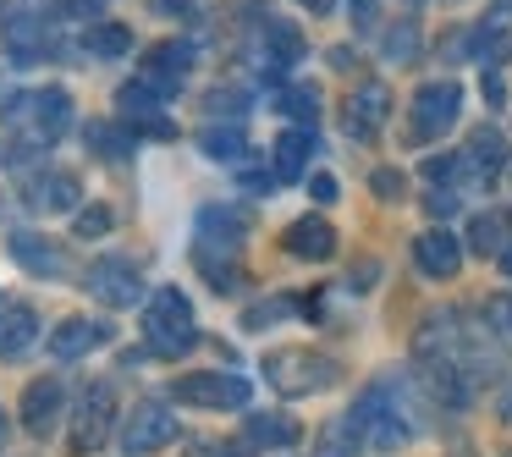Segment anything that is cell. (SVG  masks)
Masks as SVG:
<instances>
[{
  "label": "cell",
  "instance_id": "32",
  "mask_svg": "<svg viewBox=\"0 0 512 457\" xmlns=\"http://www.w3.org/2000/svg\"><path fill=\"white\" fill-rule=\"evenodd\" d=\"M463 166H468V155H430V160H424V177L441 188V182H457V177H463Z\"/></svg>",
  "mask_w": 512,
  "mask_h": 457
},
{
  "label": "cell",
  "instance_id": "16",
  "mask_svg": "<svg viewBox=\"0 0 512 457\" xmlns=\"http://www.w3.org/2000/svg\"><path fill=\"white\" fill-rule=\"evenodd\" d=\"M386 111H391V89L386 83H364V89L347 100V127H353L358 138H375L380 122H386Z\"/></svg>",
  "mask_w": 512,
  "mask_h": 457
},
{
  "label": "cell",
  "instance_id": "4",
  "mask_svg": "<svg viewBox=\"0 0 512 457\" xmlns=\"http://www.w3.org/2000/svg\"><path fill=\"white\" fill-rule=\"evenodd\" d=\"M83 287H89L100 303H111V309H133V303L144 298V276H138L133 259H122V254L94 259V265L83 270Z\"/></svg>",
  "mask_w": 512,
  "mask_h": 457
},
{
  "label": "cell",
  "instance_id": "31",
  "mask_svg": "<svg viewBox=\"0 0 512 457\" xmlns=\"http://www.w3.org/2000/svg\"><path fill=\"white\" fill-rule=\"evenodd\" d=\"M386 56L391 61H413V56H419V28H413V23L391 28V34H386Z\"/></svg>",
  "mask_w": 512,
  "mask_h": 457
},
{
  "label": "cell",
  "instance_id": "30",
  "mask_svg": "<svg viewBox=\"0 0 512 457\" xmlns=\"http://www.w3.org/2000/svg\"><path fill=\"white\" fill-rule=\"evenodd\" d=\"M281 111H287V116H298L303 127H314V116H320V94H314L309 83H298V89H287V94H281Z\"/></svg>",
  "mask_w": 512,
  "mask_h": 457
},
{
  "label": "cell",
  "instance_id": "12",
  "mask_svg": "<svg viewBox=\"0 0 512 457\" xmlns=\"http://www.w3.org/2000/svg\"><path fill=\"white\" fill-rule=\"evenodd\" d=\"M111 342V325L105 320H61L56 331H50V353L61 358V364H72V358L94 353V347Z\"/></svg>",
  "mask_w": 512,
  "mask_h": 457
},
{
  "label": "cell",
  "instance_id": "34",
  "mask_svg": "<svg viewBox=\"0 0 512 457\" xmlns=\"http://www.w3.org/2000/svg\"><path fill=\"white\" fill-rule=\"evenodd\" d=\"M369 188H375L380 199H391V204H397V199H402V188H408V182H402V171H375V177H369Z\"/></svg>",
  "mask_w": 512,
  "mask_h": 457
},
{
  "label": "cell",
  "instance_id": "20",
  "mask_svg": "<svg viewBox=\"0 0 512 457\" xmlns=\"http://www.w3.org/2000/svg\"><path fill=\"white\" fill-rule=\"evenodd\" d=\"M34 210H78V199H83V188H78V177L72 171H45V177H34Z\"/></svg>",
  "mask_w": 512,
  "mask_h": 457
},
{
  "label": "cell",
  "instance_id": "13",
  "mask_svg": "<svg viewBox=\"0 0 512 457\" xmlns=\"http://www.w3.org/2000/svg\"><path fill=\"white\" fill-rule=\"evenodd\" d=\"M413 259H419L424 276L446 281V276L463 270V243H457L452 232H424V237H413Z\"/></svg>",
  "mask_w": 512,
  "mask_h": 457
},
{
  "label": "cell",
  "instance_id": "26",
  "mask_svg": "<svg viewBox=\"0 0 512 457\" xmlns=\"http://www.w3.org/2000/svg\"><path fill=\"white\" fill-rule=\"evenodd\" d=\"M358 441H364V430H358L353 413H347V419H331V424H325L320 452H314V457H353V452H358Z\"/></svg>",
  "mask_w": 512,
  "mask_h": 457
},
{
  "label": "cell",
  "instance_id": "2",
  "mask_svg": "<svg viewBox=\"0 0 512 457\" xmlns=\"http://www.w3.org/2000/svg\"><path fill=\"white\" fill-rule=\"evenodd\" d=\"M265 380L276 391H287V397H309V391L336 380V364L309 353V347H276V353H265Z\"/></svg>",
  "mask_w": 512,
  "mask_h": 457
},
{
  "label": "cell",
  "instance_id": "9",
  "mask_svg": "<svg viewBox=\"0 0 512 457\" xmlns=\"http://www.w3.org/2000/svg\"><path fill=\"white\" fill-rule=\"evenodd\" d=\"M160 100H166V94H160L149 78H133V83H122V89H116V111H122L127 122H144V133L171 138V122H166V116H155Z\"/></svg>",
  "mask_w": 512,
  "mask_h": 457
},
{
  "label": "cell",
  "instance_id": "11",
  "mask_svg": "<svg viewBox=\"0 0 512 457\" xmlns=\"http://www.w3.org/2000/svg\"><path fill=\"white\" fill-rule=\"evenodd\" d=\"M243 237H248V215L243 210H232V204H210V210H199V243L204 248H221L226 259L243 248Z\"/></svg>",
  "mask_w": 512,
  "mask_h": 457
},
{
  "label": "cell",
  "instance_id": "3",
  "mask_svg": "<svg viewBox=\"0 0 512 457\" xmlns=\"http://www.w3.org/2000/svg\"><path fill=\"white\" fill-rule=\"evenodd\" d=\"M12 122H28L34 144H56L72 122V94L67 89H34V94H17L12 100Z\"/></svg>",
  "mask_w": 512,
  "mask_h": 457
},
{
  "label": "cell",
  "instance_id": "21",
  "mask_svg": "<svg viewBox=\"0 0 512 457\" xmlns=\"http://www.w3.org/2000/svg\"><path fill=\"white\" fill-rule=\"evenodd\" d=\"M314 155V127H292L276 138V182H298Z\"/></svg>",
  "mask_w": 512,
  "mask_h": 457
},
{
  "label": "cell",
  "instance_id": "45",
  "mask_svg": "<svg viewBox=\"0 0 512 457\" xmlns=\"http://www.w3.org/2000/svg\"><path fill=\"white\" fill-rule=\"evenodd\" d=\"M501 270H507V276H512V248H507V254H501Z\"/></svg>",
  "mask_w": 512,
  "mask_h": 457
},
{
  "label": "cell",
  "instance_id": "7",
  "mask_svg": "<svg viewBox=\"0 0 512 457\" xmlns=\"http://www.w3.org/2000/svg\"><path fill=\"white\" fill-rule=\"evenodd\" d=\"M171 397L188 402V408H243L248 380L243 375H221V369H204V375H182L177 386H171Z\"/></svg>",
  "mask_w": 512,
  "mask_h": 457
},
{
  "label": "cell",
  "instance_id": "44",
  "mask_svg": "<svg viewBox=\"0 0 512 457\" xmlns=\"http://www.w3.org/2000/svg\"><path fill=\"white\" fill-rule=\"evenodd\" d=\"M298 6H309V12H320V17H325V12L336 6V0H298Z\"/></svg>",
  "mask_w": 512,
  "mask_h": 457
},
{
  "label": "cell",
  "instance_id": "24",
  "mask_svg": "<svg viewBox=\"0 0 512 457\" xmlns=\"http://www.w3.org/2000/svg\"><path fill=\"white\" fill-rule=\"evenodd\" d=\"M468 166H474L479 177H496V171L507 166V138H501L496 127H479V133L468 138Z\"/></svg>",
  "mask_w": 512,
  "mask_h": 457
},
{
  "label": "cell",
  "instance_id": "23",
  "mask_svg": "<svg viewBox=\"0 0 512 457\" xmlns=\"http://www.w3.org/2000/svg\"><path fill=\"white\" fill-rule=\"evenodd\" d=\"M248 446H265V452H276V446H292L298 441V424L287 419V413H254V419L243 424Z\"/></svg>",
  "mask_w": 512,
  "mask_h": 457
},
{
  "label": "cell",
  "instance_id": "19",
  "mask_svg": "<svg viewBox=\"0 0 512 457\" xmlns=\"http://www.w3.org/2000/svg\"><path fill=\"white\" fill-rule=\"evenodd\" d=\"M0 39H6V50H12L17 61H39L45 50H56L50 45V28L39 23V17H12V23L0 28Z\"/></svg>",
  "mask_w": 512,
  "mask_h": 457
},
{
  "label": "cell",
  "instance_id": "5",
  "mask_svg": "<svg viewBox=\"0 0 512 457\" xmlns=\"http://www.w3.org/2000/svg\"><path fill=\"white\" fill-rule=\"evenodd\" d=\"M457 111H463V89H457L452 78L424 83V89L413 94V144H424V138H441L446 127L457 122Z\"/></svg>",
  "mask_w": 512,
  "mask_h": 457
},
{
  "label": "cell",
  "instance_id": "35",
  "mask_svg": "<svg viewBox=\"0 0 512 457\" xmlns=\"http://www.w3.org/2000/svg\"><path fill=\"white\" fill-rule=\"evenodd\" d=\"M424 210L435 215V221H446V215H457V193H446V188H435L430 199H424Z\"/></svg>",
  "mask_w": 512,
  "mask_h": 457
},
{
  "label": "cell",
  "instance_id": "40",
  "mask_svg": "<svg viewBox=\"0 0 512 457\" xmlns=\"http://www.w3.org/2000/svg\"><path fill=\"white\" fill-rule=\"evenodd\" d=\"M237 105H243V94H237V89H226V94H210V111H226V116H237Z\"/></svg>",
  "mask_w": 512,
  "mask_h": 457
},
{
  "label": "cell",
  "instance_id": "1",
  "mask_svg": "<svg viewBox=\"0 0 512 457\" xmlns=\"http://www.w3.org/2000/svg\"><path fill=\"white\" fill-rule=\"evenodd\" d=\"M144 342H149V353H160V358H182V353H193V347H199L193 303L182 298L177 287H160L155 298H149V309H144Z\"/></svg>",
  "mask_w": 512,
  "mask_h": 457
},
{
  "label": "cell",
  "instance_id": "29",
  "mask_svg": "<svg viewBox=\"0 0 512 457\" xmlns=\"http://www.w3.org/2000/svg\"><path fill=\"white\" fill-rule=\"evenodd\" d=\"M89 144L100 149L105 160H122V155H133V138H127L122 127H111V122H94V127H89Z\"/></svg>",
  "mask_w": 512,
  "mask_h": 457
},
{
  "label": "cell",
  "instance_id": "18",
  "mask_svg": "<svg viewBox=\"0 0 512 457\" xmlns=\"http://www.w3.org/2000/svg\"><path fill=\"white\" fill-rule=\"evenodd\" d=\"M34 336H39V314L28 309V303H6V309H0V358L28 353Z\"/></svg>",
  "mask_w": 512,
  "mask_h": 457
},
{
  "label": "cell",
  "instance_id": "25",
  "mask_svg": "<svg viewBox=\"0 0 512 457\" xmlns=\"http://www.w3.org/2000/svg\"><path fill=\"white\" fill-rule=\"evenodd\" d=\"M265 39H270V61H265L270 72H281V67H298V56H303V39H298V28H292V23H276V17H270V23H265Z\"/></svg>",
  "mask_w": 512,
  "mask_h": 457
},
{
  "label": "cell",
  "instance_id": "37",
  "mask_svg": "<svg viewBox=\"0 0 512 457\" xmlns=\"http://www.w3.org/2000/svg\"><path fill=\"white\" fill-rule=\"evenodd\" d=\"M100 6H105V0H61V12L83 17V23H89V17H100Z\"/></svg>",
  "mask_w": 512,
  "mask_h": 457
},
{
  "label": "cell",
  "instance_id": "15",
  "mask_svg": "<svg viewBox=\"0 0 512 457\" xmlns=\"http://www.w3.org/2000/svg\"><path fill=\"white\" fill-rule=\"evenodd\" d=\"M56 419H61V380L45 375V380H34V386L23 391V424L34 435H50Z\"/></svg>",
  "mask_w": 512,
  "mask_h": 457
},
{
  "label": "cell",
  "instance_id": "28",
  "mask_svg": "<svg viewBox=\"0 0 512 457\" xmlns=\"http://www.w3.org/2000/svg\"><path fill=\"white\" fill-rule=\"evenodd\" d=\"M89 50L94 56H127L133 50V28L127 23H89Z\"/></svg>",
  "mask_w": 512,
  "mask_h": 457
},
{
  "label": "cell",
  "instance_id": "38",
  "mask_svg": "<svg viewBox=\"0 0 512 457\" xmlns=\"http://www.w3.org/2000/svg\"><path fill=\"white\" fill-rule=\"evenodd\" d=\"M287 314V303H259V309H248V325H270Z\"/></svg>",
  "mask_w": 512,
  "mask_h": 457
},
{
  "label": "cell",
  "instance_id": "10",
  "mask_svg": "<svg viewBox=\"0 0 512 457\" xmlns=\"http://www.w3.org/2000/svg\"><path fill=\"white\" fill-rule=\"evenodd\" d=\"M111 419H116V397H111V386H89V397H83V408H78V430H72V446L78 452H94V446L111 435Z\"/></svg>",
  "mask_w": 512,
  "mask_h": 457
},
{
  "label": "cell",
  "instance_id": "39",
  "mask_svg": "<svg viewBox=\"0 0 512 457\" xmlns=\"http://www.w3.org/2000/svg\"><path fill=\"white\" fill-rule=\"evenodd\" d=\"M347 12H353L358 28H375V0H347Z\"/></svg>",
  "mask_w": 512,
  "mask_h": 457
},
{
  "label": "cell",
  "instance_id": "14",
  "mask_svg": "<svg viewBox=\"0 0 512 457\" xmlns=\"http://www.w3.org/2000/svg\"><path fill=\"white\" fill-rule=\"evenodd\" d=\"M287 254L292 259H331L336 254V226L331 221H320V215H303V221H292L287 226Z\"/></svg>",
  "mask_w": 512,
  "mask_h": 457
},
{
  "label": "cell",
  "instance_id": "42",
  "mask_svg": "<svg viewBox=\"0 0 512 457\" xmlns=\"http://www.w3.org/2000/svg\"><path fill=\"white\" fill-rule=\"evenodd\" d=\"M485 100H490V105H501V100H507V83H501L496 72H490V78H485Z\"/></svg>",
  "mask_w": 512,
  "mask_h": 457
},
{
  "label": "cell",
  "instance_id": "8",
  "mask_svg": "<svg viewBox=\"0 0 512 457\" xmlns=\"http://www.w3.org/2000/svg\"><path fill=\"white\" fill-rule=\"evenodd\" d=\"M188 67H193V45H182V39H160V45L144 50V72H138V78H149L160 94H171V89H182Z\"/></svg>",
  "mask_w": 512,
  "mask_h": 457
},
{
  "label": "cell",
  "instance_id": "27",
  "mask_svg": "<svg viewBox=\"0 0 512 457\" xmlns=\"http://www.w3.org/2000/svg\"><path fill=\"white\" fill-rule=\"evenodd\" d=\"M468 248H479V254H507V221H501L496 210L474 215V226H468Z\"/></svg>",
  "mask_w": 512,
  "mask_h": 457
},
{
  "label": "cell",
  "instance_id": "41",
  "mask_svg": "<svg viewBox=\"0 0 512 457\" xmlns=\"http://www.w3.org/2000/svg\"><path fill=\"white\" fill-rule=\"evenodd\" d=\"M270 182H276V177H265V171H243V188L248 193H270Z\"/></svg>",
  "mask_w": 512,
  "mask_h": 457
},
{
  "label": "cell",
  "instance_id": "17",
  "mask_svg": "<svg viewBox=\"0 0 512 457\" xmlns=\"http://www.w3.org/2000/svg\"><path fill=\"white\" fill-rule=\"evenodd\" d=\"M12 259H17L23 270H34V276H67V254H61L50 237L17 232V237H12Z\"/></svg>",
  "mask_w": 512,
  "mask_h": 457
},
{
  "label": "cell",
  "instance_id": "33",
  "mask_svg": "<svg viewBox=\"0 0 512 457\" xmlns=\"http://www.w3.org/2000/svg\"><path fill=\"white\" fill-rule=\"evenodd\" d=\"M105 232H111V210H100V204L78 210V237H105Z\"/></svg>",
  "mask_w": 512,
  "mask_h": 457
},
{
  "label": "cell",
  "instance_id": "6",
  "mask_svg": "<svg viewBox=\"0 0 512 457\" xmlns=\"http://www.w3.org/2000/svg\"><path fill=\"white\" fill-rule=\"evenodd\" d=\"M171 441H177V419H171L160 402H138L122 419V452L127 457H155L160 446H171Z\"/></svg>",
  "mask_w": 512,
  "mask_h": 457
},
{
  "label": "cell",
  "instance_id": "22",
  "mask_svg": "<svg viewBox=\"0 0 512 457\" xmlns=\"http://www.w3.org/2000/svg\"><path fill=\"white\" fill-rule=\"evenodd\" d=\"M199 149H204L210 160H226V166H232V160L248 155V133H243L237 122H210V127L199 133Z\"/></svg>",
  "mask_w": 512,
  "mask_h": 457
},
{
  "label": "cell",
  "instance_id": "43",
  "mask_svg": "<svg viewBox=\"0 0 512 457\" xmlns=\"http://www.w3.org/2000/svg\"><path fill=\"white\" fill-rule=\"evenodd\" d=\"M199 457H243V452H237V446H204Z\"/></svg>",
  "mask_w": 512,
  "mask_h": 457
},
{
  "label": "cell",
  "instance_id": "36",
  "mask_svg": "<svg viewBox=\"0 0 512 457\" xmlns=\"http://www.w3.org/2000/svg\"><path fill=\"white\" fill-rule=\"evenodd\" d=\"M309 193H314L320 204H336V177H331V171H314V177H309Z\"/></svg>",
  "mask_w": 512,
  "mask_h": 457
}]
</instances>
